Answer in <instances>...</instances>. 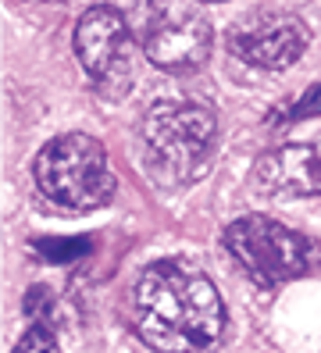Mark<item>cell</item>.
I'll use <instances>...</instances> for the list:
<instances>
[{
  "label": "cell",
  "instance_id": "cell-2",
  "mask_svg": "<svg viewBox=\"0 0 321 353\" xmlns=\"http://www.w3.org/2000/svg\"><path fill=\"white\" fill-rule=\"evenodd\" d=\"M218 150V114L197 100H154L143 118V157L157 185L197 182Z\"/></svg>",
  "mask_w": 321,
  "mask_h": 353
},
{
  "label": "cell",
  "instance_id": "cell-9",
  "mask_svg": "<svg viewBox=\"0 0 321 353\" xmlns=\"http://www.w3.org/2000/svg\"><path fill=\"white\" fill-rule=\"evenodd\" d=\"M90 239H36L32 243V254H39L43 261H50V264H75L82 257H90Z\"/></svg>",
  "mask_w": 321,
  "mask_h": 353
},
{
  "label": "cell",
  "instance_id": "cell-14",
  "mask_svg": "<svg viewBox=\"0 0 321 353\" xmlns=\"http://www.w3.org/2000/svg\"><path fill=\"white\" fill-rule=\"evenodd\" d=\"M36 4H54V0H36Z\"/></svg>",
  "mask_w": 321,
  "mask_h": 353
},
{
  "label": "cell",
  "instance_id": "cell-4",
  "mask_svg": "<svg viewBox=\"0 0 321 353\" xmlns=\"http://www.w3.org/2000/svg\"><path fill=\"white\" fill-rule=\"evenodd\" d=\"M118 8V4H115ZM139 50L161 72H197L214 50V29L197 0H125Z\"/></svg>",
  "mask_w": 321,
  "mask_h": 353
},
{
  "label": "cell",
  "instance_id": "cell-5",
  "mask_svg": "<svg viewBox=\"0 0 321 353\" xmlns=\"http://www.w3.org/2000/svg\"><path fill=\"white\" fill-rule=\"evenodd\" d=\"M225 250L257 285H282L311 275L321 264V246L268 214H243L225 228Z\"/></svg>",
  "mask_w": 321,
  "mask_h": 353
},
{
  "label": "cell",
  "instance_id": "cell-12",
  "mask_svg": "<svg viewBox=\"0 0 321 353\" xmlns=\"http://www.w3.org/2000/svg\"><path fill=\"white\" fill-rule=\"evenodd\" d=\"M21 310H26V318L32 325H47V314L54 310V293L47 285H32L26 293V300H21Z\"/></svg>",
  "mask_w": 321,
  "mask_h": 353
},
{
  "label": "cell",
  "instance_id": "cell-13",
  "mask_svg": "<svg viewBox=\"0 0 321 353\" xmlns=\"http://www.w3.org/2000/svg\"><path fill=\"white\" fill-rule=\"evenodd\" d=\"M204 4H222V0H204Z\"/></svg>",
  "mask_w": 321,
  "mask_h": 353
},
{
  "label": "cell",
  "instance_id": "cell-8",
  "mask_svg": "<svg viewBox=\"0 0 321 353\" xmlns=\"http://www.w3.org/2000/svg\"><path fill=\"white\" fill-rule=\"evenodd\" d=\"M250 185L261 196H321V132L311 143H282L253 161Z\"/></svg>",
  "mask_w": 321,
  "mask_h": 353
},
{
  "label": "cell",
  "instance_id": "cell-1",
  "mask_svg": "<svg viewBox=\"0 0 321 353\" xmlns=\"http://www.w3.org/2000/svg\"><path fill=\"white\" fill-rule=\"evenodd\" d=\"M133 328L154 353H197L222 336L225 303L197 264L164 257L133 285Z\"/></svg>",
  "mask_w": 321,
  "mask_h": 353
},
{
  "label": "cell",
  "instance_id": "cell-11",
  "mask_svg": "<svg viewBox=\"0 0 321 353\" xmlns=\"http://www.w3.org/2000/svg\"><path fill=\"white\" fill-rule=\"evenodd\" d=\"M14 353H57V336L50 325H29L26 336L14 343Z\"/></svg>",
  "mask_w": 321,
  "mask_h": 353
},
{
  "label": "cell",
  "instance_id": "cell-3",
  "mask_svg": "<svg viewBox=\"0 0 321 353\" xmlns=\"http://www.w3.org/2000/svg\"><path fill=\"white\" fill-rule=\"evenodd\" d=\"M32 179L36 190L54 207L75 214L107 207L118 185L104 143L86 132H64L43 143V150L32 161Z\"/></svg>",
  "mask_w": 321,
  "mask_h": 353
},
{
  "label": "cell",
  "instance_id": "cell-6",
  "mask_svg": "<svg viewBox=\"0 0 321 353\" xmlns=\"http://www.w3.org/2000/svg\"><path fill=\"white\" fill-rule=\"evenodd\" d=\"M75 57L100 97L121 100L139 79V43L115 4L86 8L72 36Z\"/></svg>",
  "mask_w": 321,
  "mask_h": 353
},
{
  "label": "cell",
  "instance_id": "cell-7",
  "mask_svg": "<svg viewBox=\"0 0 321 353\" xmlns=\"http://www.w3.org/2000/svg\"><path fill=\"white\" fill-rule=\"evenodd\" d=\"M311 29L300 14L282 8H253L225 29V47L235 61L261 72H286L304 57Z\"/></svg>",
  "mask_w": 321,
  "mask_h": 353
},
{
  "label": "cell",
  "instance_id": "cell-10",
  "mask_svg": "<svg viewBox=\"0 0 321 353\" xmlns=\"http://www.w3.org/2000/svg\"><path fill=\"white\" fill-rule=\"evenodd\" d=\"M318 114H321V82H314V86H311L304 97H296L289 108L271 111L268 121H271V125H296V121H311V118H318Z\"/></svg>",
  "mask_w": 321,
  "mask_h": 353
}]
</instances>
